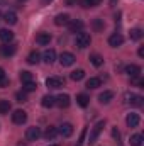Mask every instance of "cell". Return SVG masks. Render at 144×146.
<instances>
[{"instance_id": "6da1fadb", "label": "cell", "mask_w": 144, "mask_h": 146, "mask_svg": "<svg viewBox=\"0 0 144 146\" xmlns=\"http://www.w3.org/2000/svg\"><path fill=\"white\" fill-rule=\"evenodd\" d=\"M75 42H76V46H78L80 49H85L87 46H90L92 37H90L88 33H78V34H76V39H75Z\"/></svg>"}, {"instance_id": "7a4b0ae2", "label": "cell", "mask_w": 144, "mask_h": 146, "mask_svg": "<svg viewBox=\"0 0 144 146\" xmlns=\"http://www.w3.org/2000/svg\"><path fill=\"white\" fill-rule=\"evenodd\" d=\"M104 126H105V122H104V121H100V122H97V124L92 127V133H90V138H88V143H90V145H93V143L97 141V138H98V134L102 133Z\"/></svg>"}, {"instance_id": "3957f363", "label": "cell", "mask_w": 144, "mask_h": 146, "mask_svg": "<svg viewBox=\"0 0 144 146\" xmlns=\"http://www.w3.org/2000/svg\"><path fill=\"white\" fill-rule=\"evenodd\" d=\"M46 85L49 88H61L65 85V78H61V76H49L46 80Z\"/></svg>"}, {"instance_id": "277c9868", "label": "cell", "mask_w": 144, "mask_h": 146, "mask_svg": "<svg viewBox=\"0 0 144 146\" xmlns=\"http://www.w3.org/2000/svg\"><path fill=\"white\" fill-rule=\"evenodd\" d=\"M54 100H56V106L61 107V109H66V107H70V104H71V99H70L68 94H61V95L54 97Z\"/></svg>"}, {"instance_id": "5b68a950", "label": "cell", "mask_w": 144, "mask_h": 146, "mask_svg": "<svg viewBox=\"0 0 144 146\" xmlns=\"http://www.w3.org/2000/svg\"><path fill=\"white\" fill-rule=\"evenodd\" d=\"M27 121V112H24V110H15L14 114H12V122L14 124H24Z\"/></svg>"}, {"instance_id": "8992f818", "label": "cell", "mask_w": 144, "mask_h": 146, "mask_svg": "<svg viewBox=\"0 0 144 146\" xmlns=\"http://www.w3.org/2000/svg\"><path fill=\"white\" fill-rule=\"evenodd\" d=\"M75 54L73 53H63L61 56H59V63H61V66H71L73 63H75Z\"/></svg>"}, {"instance_id": "52a82bcc", "label": "cell", "mask_w": 144, "mask_h": 146, "mask_svg": "<svg viewBox=\"0 0 144 146\" xmlns=\"http://www.w3.org/2000/svg\"><path fill=\"white\" fill-rule=\"evenodd\" d=\"M15 51H17L15 44H10V42H7V44L0 46V54H2V56H12V54H15Z\"/></svg>"}, {"instance_id": "ba28073f", "label": "cell", "mask_w": 144, "mask_h": 146, "mask_svg": "<svg viewBox=\"0 0 144 146\" xmlns=\"http://www.w3.org/2000/svg\"><path fill=\"white\" fill-rule=\"evenodd\" d=\"M139 122H141V117H139V114H134V112H131V114L126 117V124H127L129 127H137V126H139Z\"/></svg>"}, {"instance_id": "9c48e42d", "label": "cell", "mask_w": 144, "mask_h": 146, "mask_svg": "<svg viewBox=\"0 0 144 146\" xmlns=\"http://www.w3.org/2000/svg\"><path fill=\"white\" fill-rule=\"evenodd\" d=\"M58 134H61L63 138H70L73 134V126L70 122H65V124H61L59 126V129H58Z\"/></svg>"}, {"instance_id": "30bf717a", "label": "cell", "mask_w": 144, "mask_h": 146, "mask_svg": "<svg viewBox=\"0 0 144 146\" xmlns=\"http://www.w3.org/2000/svg\"><path fill=\"white\" fill-rule=\"evenodd\" d=\"M126 99L131 106H136V107H141L143 106V97L141 95H134V94H126Z\"/></svg>"}, {"instance_id": "8fae6325", "label": "cell", "mask_w": 144, "mask_h": 146, "mask_svg": "<svg viewBox=\"0 0 144 146\" xmlns=\"http://www.w3.org/2000/svg\"><path fill=\"white\" fill-rule=\"evenodd\" d=\"M122 42H124V37L119 33H115V34H112V36L108 37V44L112 48H119V46H122Z\"/></svg>"}, {"instance_id": "7c38bea8", "label": "cell", "mask_w": 144, "mask_h": 146, "mask_svg": "<svg viewBox=\"0 0 144 146\" xmlns=\"http://www.w3.org/2000/svg\"><path fill=\"white\" fill-rule=\"evenodd\" d=\"M39 136H41V129L36 127V126H34V127H29L27 133H26V138H27L29 141H37Z\"/></svg>"}, {"instance_id": "4fadbf2b", "label": "cell", "mask_w": 144, "mask_h": 146, "mask_svg": "<svg viewBox=\"0 0 144 146\" xmlns=\"http://www.w3.org/2000/svg\"><path fill=\"white\" fill-rule=\"evenodd\" d=\"M124 72L127 73L131 78H134V76H139L141 75V66H137V65H127L124 68Z\"/></svg>"}, {"instance_id": "5bb4252c", "label": "cell", "mask_w": 144, "mask_h": 146, "mask_svg": "<svg viewBox=\"0 0 144 146\" xmlns=\"http://www.w3.org/2000/svg\"><path fill=\"white\" fill-rule=\"evenodd\" d=\"M70 15L68 14H58L56 17H54V24L56 26H68L70 24Z\"/></svg>"}, {"instance_id": "9a60e30c", "label": "cell", "mask_w": 144, "mask_h": 146, "mask_svg": "<svg viewBox=\"0 0 144 146\" xmlns=\"http://www.w3.org/2000/svg\"><path fill=\"white\" fill-rule=\"evenodd\" d=\"M49 41H51V34L49 33H39L36 36V42L39 46H46V44H49Z\"/></svg>"}, {"instance_id": "2e32d148", "label": "cell", "mask_w": 144, "mask_h": 146, "mask_svg": "<svg viewBox=\"0 0 144 146\" xmlns=\"http://www.w3.org/2000/svg\"><path fill=\"white\" fill-rule=\"evenodd\" d=\"M42 60H44L48 65L54 63V61H56V51H54V49H46L44 54H42Z\"/></svg>"}, {"instance_id": "e0dca14e", "label": "cell", "mask_w": 144, "mask_h": 146, "mask_svg": "<svg viewBox=\"0 0 144 146\" xmlns=\"http://www.w3.org/2000/svg\"><path fill=\"white\" fill-rule=\"evenodd\" d=\"M12 39H14V33L12 31H9V29H0V41L2 42H12Z\"/></svg>"}, {"instance_id": "ac0fdd59", "label": "cell", "mask_w": 144, "mask_h": 146, "mask_svg": "<svg viewBox=\"0 0 144 146\" xmlns=\"http://www.w3.org/2000/svg\"><path fill=\"white\" fill-rule=\"evenodd\" d=\"M68 29H70V33H81V29H83V22L81 21H70V24H68Z\"/></svg>"}, {"instance_id": "d6986e66", "label": "cell", "mask_w": 144, "mask_h": 146, "mask_svg": "<svg viewBox=\"0 0 144 146\" xmlns=\"http://www.w3.org/2000/svg\"><path fill=\"white\" fill-rule=\"evenodd\" d=\"M112 99H114V92H112V90H105V92H102V94L98 95V100H100L102 104H108Z\"/></svg>"}, {"instance_id": "ffe728a7", "label": "cell", "mask_w": 144, "mask_h": 146, "mask_svg": "<svg viewBox=\"0 0 144 146\" xmlns=\"http://www.w3.org/2000/svg\"><path fill=\"white\" fill-rule=\"evenodd\" d=\"M3 21H5L7 24L14 26V24H17V14H15V12H12V10H9V12L3 15Z\"/></svg>"}, {"instance_id": "44dd1931", "label": "cell", "mask_w": 144, "mask_h": 146, "mask_svg": "<svg viewBox=\"0 0 144 146\" xmlns=\"http://www.w3.org/2000/svg\"><path fill=\"white\" fill-rule=\"evenodd\" d=\"M88 102H90V97H88L87 94H78V95H76V104H78L80 107H87Z\"/></svg>"}, {"instance_id": "7402d4cb", "label": "cell", "mask_w": 144, "mask_h": 146, "mask_svg": "<svg viewBox=\"0 0 144 146\" xmlns=\"http://www.w3.org/2000/svg\"><path fill=\"white\" fill-rule=\"evenodd\" d=\"M41 104H42V107L51 109V107L56 104V100H54V97H53V95H44V97H42V100H41Z\"/></svg>"}, {"instance_id": "603a6c76", "label": "cell", "mask_w": 144, "mask_h": 146, "mask_svg": "<svg viewBox=\"0 0 144 146\" xmlns=\"http://www.w3.org/2000/svg\"><path fill=\"white\" fill-rule=\"evenodd\" d=\"M58 136V127H54V126H49L46 131H44V138L49 141V139H54Z\"/></svg>"}, {"instance_id": "cb8c5ba5", "label": "cell", "mask_w": 144, "mask_h": 146, "mask_svg": "<svg viewBox=\"0 0 144 146\" xmlns=\"http://www.w3.org/2000/svg\"><path fill=\"white\" fill-rule=\"evenodd\" d=\"M100 85H102V80L97 78V76H92V78L87 80V88H98Z\"/></svg>"}, {"instance_id": "d4e9b609", "label": "cell", "mask_w": 144, "mask_h": 146, "mask_svg": "<svg viewBox=\"0 0 144 146\" xmlns=\"http://www.w3.org/2000/svg\"><path fill=\"white\" fill-rule=\"evenodd\" d=\"M39 61H41V54H39L37 51H31L29 56H27V63H29V65H37Z\"/></svg>"}, {"instance_id": "484cf974", "label": "cell", "mask_w": 144, "mask_h": 146, "mask_svg": "<svg viewBox=\"0 0 144 146\" xmlns=\"http://www.w3.org/2000/svg\"><path fill=\"white\" fill-rule=\"evenodd\" d=\"M10 109H12L10 102H9V100H5V99H2V100H0V114H2V115H5V114H9V112H10Z\"/></svg>"}, {"instance_id": "4316f807", "label": "cell", "mask_w": 144, "mask_h": 146, "mask_svg": "<svg viewBox=\"0 0 144 146\" xmlns=\"http://www.w3.org/2000/svg\"><path fill=\"white\" fill-rule=\"evenodd\" d=\"M144 141L143 134H132L131 136V146H141Z\"/></svg>"}, {"instance_id": "83f0119b", "label": "cell", "mask_w": 144, "mask_h": 146, "mask_svg": "<svg viewBox=\"0 0 144 146\" xmlns=\"http://www.w3.org/2000/svg\"><path fill=\"white\" fill-rule=\"evenodd\" d=\"M90 61H92L93 66H102V65H104V58H102L100 54H92V56H90Z\"/></svg>"}, {"instance_id": "f1b7e54d", "label": "cell", "mask_w": 144, "mask_h": 146, "mask_svg": "<svg viewBox=\"0 0 144 146\" xmlns=\"http://www.w3.org/2000/svg\"><path fill=\"white\" fill-rule=\"evenodd\" d=\"M83 76H85V72L83 70H75L70 75V78H71L73 82H80V80H83Z\"/></svg>"}, {"instance_id": "f546056e", "label": "cell", "mask_w": 144, "mask_h": 146, "mask_svg": "<svg viewBox=\"0 0 144 146\" xmlns=\"http://www.w3.org/2000/svg\"><path fill=\"white\" fill-rule=\"evenodd\" d=\"M100 2H102V0H81V5H83L85 9H92V7L100 5Z\"/></svg>"}, {"instance_id": "4dcf8cb0", "label": "cell", "mask_w": 144, "mask_h": 146, "mask_svg": "<svg viewBox=\"0 0 144 146\" xmlns=\"http://www.w3.org/2000/svg\"><path fill=\"white\" fill-rule=\"evenodd\" d=\"M36 88H37V83H36V82H32V80H31V82H26V83H24V87H22V90H24V92H34Z\"/></svg>"}, {"instance_id": "1f68e13d", "label": "cell", "mask_w": 144, "mask_h": 146, "mask_svg": "<svg viewBox=\"0 0 144 146\" xmlns=\"http://www.w3.org/2000/svg\"><path fill=\"white\" fill-rule=\"evenodd\" d=\"M141 37H143V31H141L139 27H134V29L131 31V39H132V41H139Z\"/></svg>"}, {"instance_id": "d6a6232c", "label": "cell", "mask_w": 144, "mask_h": 146, "mask_svg": "<svg viewBox=\"0 0 144 146\" xmlns=\"http://www.w3.org/2000/svg\"><path fill=\"white\" fill-rule=\"evenodd\" d=\"M92 26H93V29H95L97 33H98V31H104V27H105V24H104L102 19H93V24H92Z\"/></svg>"}, {"instance_id": "836d02e7", "label": "cell", "mask_w": 144, "mask_h": 146, "mask_svg": "<svg viewBox=\"0 0 144 146\" xmlns=\"http://www.w3.org/2000/svg\"><path fill=\"white\" fill-rule=\"evenodd\" d=\"M32 80V73L31 72H20V82L26 83V82H31Z\"/></svg>"}, {"instance_id": "e575fe53", "label": "cell", "mask_w": 144, "mask_h": 146, "mask_svg": "<svg viewBox=\"0 0 144 146\" xmlns=\"http://www.w3.org/2000/svg\"><path fill=\"white\" fill-rule=\"evenodd\" d=\"M15 99H17V102H27V92H17L15 94Z\"/></svg>"}, {"instance_id": "d590c367", "label": "cell", "mask_w": 144, "mask_h": 146, "mask_svg": "<svg viewBox=\"0 0 144 146\" xmlns=\"http://www.w3.org/2000/svg\"><path fill=\"white\" fill-rule=\"evenodd\" d=\"M5 87H9V78L7 76L0 80V88H5Z\"/></svg>"}, {"instance_id": "8d00e7d4", "label": "cell", "mask_w": 144, "mask_h": 146, "mask_svg": "<svg viewBox=\"0 0 144 146\" xmlns=\"http://www.w3.org/2000/svg\"><path fill=\"white\" fill-rule=\"evenodd\" d=\"M65 2H66V5H68V7H73V5H76V3H78V0H65Z\"/></svg>"}, {"instance_id": "74e56055", "label": "cell", "mask_w": 144, "mask_h": 146, "mask_svg": "<svg viewBox=\"0 0 144 146\" xmlns=\"http://www.w3.org/2000/svg\"><path fill=\"white\" fill-rule=\"evenodd\" d=\"M112 136L119 139V136H120V134H119V131H117V129H112Z\"/></svg>"}, {"instance_id": "f35d334b", "label": "cell", "mask_w": 144, "mask_h": 146, "mask_svg": "<svg viewBox=\"0 0 144 146\" xmlns=\"http://www.w3.org/2000/svg\"><path fill=\"white\" fill-rule=\"evenodd\" d=\"M137 54H139V56H141V58H144V48H143V46H141V48H139V51H137Z\"/></svg>"}, {"instance_id": "ab89813d", "label": "cell", "mask_w": 144, "mask_h": 146, "mask_svg": "<svg viewBox=\"0 0 144 146\" xmlns=\"http://www.w3.org/2000/svg\"><path fill=\"white\" fill-rule=\"evenodd\" d=\"M2 78H5V70L0 66V80H2Z\"/></svg>"}, {"instance_id": "60d3db41", "label": "cell", "mask_w": 144, "mask_h": 146, "mask_svg": "<svg viewBox=\"0 0 144 146\" xmlns=\"http://www.w3.org/2000/svg\"><path fill=\"white\" fill-rule=\"evenodd\" d=\"M49 2H53V0H42V3H49Z\"/></svg>"}, {"instance_id": "b9f144b4", "label": "cell", "mask_w": 144, "mask_h": 146, "mask_svg": "<svg viewBox=\"0 0 144 146\" xmlns=\"http://www.w3.org/2000/svg\"><path fill=\"white\" fill-rule=\"evenodd\" d=\"M49 146H59V145H49Z\"/></svg>"}, {"instance_id": "7bdbcfd3", "label": "cell", "mask_w": 144, "mask_h": 146, "mask_svg": "<svg viewBox=\"0 0 144 146\" xmlns=\"http://www.w3.org/2000/svg\"><path fill=\"white\" fill-rule=\"evenodd\" d=\"M20 2H26V0H20Z\"/></svg>"}, {"instance_id": "ee69618b", "label": "cell", "mask_w": 144, "mask_h": 146, "mask_svg": "<svg viewBox=\"0 0 144 146\" xmlns=\"http://www.w3.org/2000/svg\"><path fill=\"white\" fill-rule=\"evenodd\" d=\"M0 15H2V14H0Z\"/></svg>"}]
</instances>
